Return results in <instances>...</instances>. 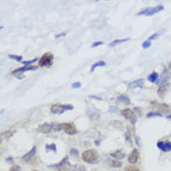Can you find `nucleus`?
I'll return each mask as SVG.
<instances>
[{
    "instance_id": "obj_38",
    "label": "nucleus",
    "mask_w": 171,
    "mask_h": 171,
    "mask_svg": "<svg viewBox=\"0 0 171 171\" xmlns=\"http://www.w3.org/2000/svg\"><path fill=\"white\" fill-rule=\"evenodd\" d=\"M90 97H92V98H95V99H97V100H101V98L96 97V96H95V95H90Z\"/></svg>"
},
{
    "instance_id": "obj_17",
    "label": "nucleus",
    "mask_w": 171,
    "mask_h": 171,
    "mask_svg": "<svg viewBox=\"0 0 171 171\" xmlns=\"http://www.w3.org/2000/svg\"><path fill=\"white\" fill-rule=\"evenodd\" d=\"M158 78H159L158 73L157 72H152L151 74H150L148 76V81L150 82H151V83H154V82H156V81L158 80Z\"/></svg>"
},
{
    "instance_id": "obj_33",
    "label": "nucleus",
    "mask_w": 171,
    "mask_h": 171,
    "mask_svg": "<svg viewBox=\"0 0 171 171\" xmlns=\"http://www.w3.org/2000/svg\"><path fill=\"white\" fill-rule=\"evenodd\" d=\"M125 137H126V142L130 145V146H132V141H131V137H130V135L128 134V133H126L125 134Z\"/></svg>"
},
{
    "instance_id": "obj_16",
    "label": "nucleus",
    "mask_w": 171,
    "mask_h": 171,
    "mask_svg": "<svg viewBox=\"0 0 171 171\" xmlns=\"http://www.w3.org/2000/svg\"><path fill=\"white\" fill-rule=\"evenodd\" d=\"M158 109H159V110H160L162 113H165V114H167V113H169V112L171 111L170 107H169L168 105H166V104H160Z\"/></svg>"
},
{
    "instance_id": "obj_19",
    "label": "nucleus",
    "mask_w": 171,
    "mask_h": 171,
    "mask_svg": "<svg viewBox=\"0 0 171 171\" xmlns=\"http://www.w3.org/2000/svg\"><path fill=\"white\" fill-rule=\"evenodd\" d=\"M128 40H130V39H116V40H113L110 44H109V46L110 47H114V46H116V45H118V44H121V43H123V42H126V41H128Z\"/></svg>"
},
{
    "instance_id": "obj_21",
    "label": "nucleus",
    "mask_w": 171,
    "mask_h": 171,
    "mask_svg": "<svg viewBox=\"0 0 171 171\" xmlns=\"http://www.w3.org/2000/svg\"><path fill=\"white\" fill-rule=\"evenodd\" d=\"M158 95L161 96V97H164L165 93H166V85H162L160 86V88L158 89Z\"/></svg>"
},
{
    "instance_id": "obj_22",
    "label": "nucleus",
    "mask_w": 171,
    "mask_h": 171,
    "mask_svg": "<svg viewBox=\"0 0 171 171\" xmlns=\"http://www.w3.org/2000/svg\"><path fill=\"white\" fill-rule=\"evenodd\" d=\"M109 164L112 166V167H121L122 166V163L118 160H111L109 162Z\"/></svg>"
},
{
    "instance_id": "obj_18",
    "label": "nucleus",
    "mask_w": 171,
    "mask_h": 171,
    "mask_svg": "<svg viewBox=\"0 0 171 171\" xmlns=\"http://www.w3.org/2000/svg\"><path fill=\"white\" fill-rule=\"evenodd\" d=\"M167 81H168V76H167V74L164 72V73H163V75L161 76V79L157 81V84H158L159 86H160V85L162 86V84H164V83L166 82Z\"/></svg>"
},
{
    "instance_id": "obj_4",
    "label": "nucleus",
    "mask_w": 171,
    "mask_h": 171,
    "mask_svg": "<svg viewBox=\"0 0 171 171\" xmlns=\"http://www.w3.org/2000/svg\"><path fill=\"white\" fill-rule=\"evenodd\" d=\"M73 106L72 105H62V104H55L51 108V111L53 114H62L66 110H72Z\"/></svg>"
},
{
    "instance_id": "obj_36",
    "label": "nucleus",
    "mask_w": 171,
    "mask_h": 171,
    "mask_svg": "<svg viewBox=\"0 0 171 171\" xmlns=\"http://www.w3.org/2000/svg\"><path fill=\"white\" fill-rule=\"evenodd\" d=\"M67 35V33L66 32H63V33H61V34H59V35H56L55 36V38H60V37H65Z\"/></svg>"
},
{
    "instance_id": "obj_20",
    "label": "nucleus",
    "mask_w": 171,
    "mask_h": 171,
    "mask_svg": "<svg viewBox=\"0 0 171 171\" xmlns=\"http://www.w3.org/2000/svg\"><path fill=\"white\" fill-rule=\"evenodd\" d=\"M105 65H106V63H105L104 61H99V62L95 63V64L92 66V67H91V72L95 71V69L96 67H105Z\"/></svg>"
},
{
    "instance_id": "obj_23",
    "label": "nucleus",
    "mask_w": 171,
    "mask_h": 171,
    "mask_svg": "<svg viewBox=\"0 0 171 171\" xmlns=\"http://www.w3.org/2000/svg\"><path fill=\"white\" fill-rule=\"evenodd\" d=\"M9 58H10V59H13V60H15V61H17V62H23V61H22V60H23V57H22L21 55L10 54V55H9Z\"/></svg>"
},
{
    "instance_id": "obj_34",
    "label": "nucleus",
    "mask_w": 171,
    "mask_h": 171,
    "mask_svg": "<svg viewBox=\"0 0 171 171\" xmlns=\"http://www.w3.org/2000/svg\"><path fill=\"white\" fill-rule=\"evenodd\" d=\"M102 44H103V41H96V42H95V43L92 44V48H95V47L100 46V45H102Z\"/></svg>"
},
{
    "instance_id": "obj_7",
    "label": "nucleus",
    "mask_w": 171,
    "mask_h": 171,
    "mask_svg": "<svg viewBox=\"0 0 171 171\" xmlns=\"http://www.w3.org/2000/svg\"><path fill=\"white\" fill-rule=\"evenodd\" d=\"M53 55L51 53H46L42 55V57L39 59V67H50L53 64Z\"/></svg>"
},
{
    "instance_id": "obj_37",
    "label": "nucleus",
    "mask_w": 171,
    "mask_h": 171,
    "mask_svg": "<svg viewBox=\"0 0 171 171\" xmlns=\"http://www.w3.org/2000/svg\"><path fill=\"white\" fill-rule=\"evenodd\" d=\"M167 72L171 75V63H170V65H169V67H168V70H167Z\"/></svg>"
},
{
    "instance_id": "obj_2",
    "label": "nucleus",
    "mask_w": 171,
    "mask_h": 171,
    "mask_svg": "<svg viewBox=\"0 0 171 171\" xmlns=\"http://www.w3.org/2000/svg\"><path fill=\"white\" fill-rule=\"evenodd\" d=\"M57 131H64L68 135H75L78 132L75 125L71 122H65V123L57 124Z\"/></svg>"
},
{
    "instance_id": "obj_40",
    "label": "nucleus",
    "mask_w": 171,
    "mask_h": 171,
    "mask_svg": "<svg viewBox=\"0 0 171 171\" xmlns=\"http://www.w3.org/2000/svg\"><path fill=\"white\" fill-rule=\"evenodd\" d=\"M166 118H168L169 120H171V114H168V115L166 116Z\"/></svg>"
},
{
    "instance_id": "obj_8",
    "label": "nucleus",
    "mask_w": 171,
    "mask_h": 171,
    "mask_svg": "<svg viewBox=\"0 0 171 171\" xmlns=\"http://www.w3.org/2000/svg\"><path fill=\"white\" fill-rule=\"evenodd\" d=\"M121 113L132 124H135L136 122V114L134 113V111L132 109H122L121 111Z\"/></svg>"
},
{
    "instance_id": "obj_35",
    "label": "nucleus",
    "mask_w": 171,
    "mask_h": 171,
    "mask_svg": "<svg viewBox=\"0 0 171 171\" xmlns=\"http://www.w3.org/2000/svg\"><path fill=\"white\" fill-rule=\"evenodd\" d=\"M21 167L19 165H13L12 168H11V171H20Z\"/></svg>"
},
{
    "instance_id": "obj_11",
    "label": "nucleus",
    "mask_w": 171,
    "mask_h": 171,
    "mask_svg": "<svg viewBox=\"0 0 171 171\" xmlns=\"http://www.w3.org/2000/svg\"><path fill=\"white\" fill-rule=\"evenodd\" d=\"M138 157H139V153H138L137 149H134V150L130 152V154H129V156H128V162H129L130 164H136V163L137 162Z\"/></svg>"
},
{
    "instance_id": "obj_32",
    "label": "nucleus",
    "mask_w": 171,
    "mask_h": 171,
    "mask_svg": "<svg viewBox=\"0 0 171 171\" xmlns=\"http://www.w3.org/2000/svg\"><path fill=\"white\" fill-rule=\"evenodd\" d=\"M71 87L72 88H74V89H77V88H81V83L79 81V82H73L72 83V85H71Z\"/></svg>"
},
{
    "instance_id": "obj_10",
    "label": "nucleus",
    "mask_w": 171,
    "mask_h": 171,
    "mask_svg": "<svg viewBox=\"0 0 171 171\" xmlns=\"http://www.w3.org/2000/svg\"><path fill=\"white\" fill-rule=\"evenodd\" d=\"M157 147L164 152H167L171 150V142H164V141H158L157 142Z\"/></svg>"
},
{
    "instance_id": "obj_31",
    "label": "nucleus",
    "mask_w": 171,
    "mask_h": 171,
    "mask_svg": "<svg viewBox=\"0 0 171 171\" xmlns=\"http://www.w3.org/2000/svg\"><path fill=\"white\" fill-rule=\"evenodd\" d=\"M37 61H38V58H35V59L30 60V61H23L22 63H23L25 66H29V65H31V64H33V63L37 62Z\"/></svg>"
},
{
    "instance_id": "obj_24",
    "label": "nucleus",
    "mask_w": 171,
    "mask_h": 171,
    "mask_svg": "<svg viewBox=\"0 0 171 171\" xmlns=\"http://www.w3.org/2000/svg\"><path fill=\"white\" fill-rule=\"evenodd\" d=\"M45 149H46V150H53V151H55L56 152V150H57V149H56V145L55 144H51V145H46L45 146Z\"/></svg>"
},
{
    "instance_id": "obj_1",
    "label": "nucleus",
    "mask_w": 171,
    "mask_h": 171,
    "mask_svg": "<svg viewBox=\"0 0 171 171\" xmlns=\"http://www.w3.org/2000/svg\"><path fill=\"white\" fill-rule=\"evenodd\" d=\"M67 157H65L59 164L49 165L50 168H56L58 171H76L77 165L72 164L68 162Z\"/></svg>"
},
{
    "instance_id": "obj_12",
    "label": "nucleus",
    "mask_w": 171,
    "mask_h": 171,
    "mask_svg": "<svg viewBox=\"0 0 171 171\" xmlns=\"http://www.w3.org/2000/svg\"><path fill=\"white\" fill-rule=\"evenodd\" d=\"M125 155L126 154H125L124 150H118L113 151V152L110 153V156L115 158L116 160H122V159H123L125 157Z\"/></svg>"
},
{
    "instance_id": "obj_41",
    "label": "nucleus",
    "mask_w": 171,
    "mask_h": 171,
    "mask_svg": "<svg viewBox=\"0 0 171 171\" xmlns=\"http://www.w3.org/2000/svg\"><path fill=\"white\" fill-rule=\"evenodd\" d=\"M34 171H38V170H34Z\"/></svg>"
},
{
    "instance_id": "obj_29",
    "label": "nucleus",
    "mask_w": 171,
    "mask_h": 171,
    "mask_svg": "<svg viewBox=\"0 0 171 171\" xmlns=\"http://www.w3.org/2000/svg\"><path fill=\"white\" fill-rule=\"evenodd\" d=\"M151 46V42H150V40H145L143 43H142V48H144V49H148V48H150Z\"/></svg>"
},
{
    "instance_id": "obj_15",
    "label": "nucleus",
    "mask_w": 171,
    "mask_h": 171,
    "mask_svg": "<svg viewBox=\"0 0 171 171\" xmlns=\"http://www.w3.org/2000/svg\"><path fill=\"white\" fill-rule=\"evenodd\" d=\"M117 100L118 102L122 103V104H124V105H129L130 104V98L126 95H120L118 97H117Z\"/></svg>"
},
{
    "instance_id": "obj_13",
    "label": "nucleus",
    "mask_w": 171,
    "mask_h": 171,
    "mask_svg": "<svg viewBox=\"0 0 171 171\" xmlns=\"http://www.w3.org/2000/svg\"><path fill=\"white\" fill-rule=\"evenodd\" d=\"M36 150H37V148H36V146H34L33 148H32V150L29 151V152H27V153H25L24 156H23V160L24 161H26V162H28V161H30V160H32L33 159V157L35 156V154H36Z\"/></svg>"
},
{
    "instance_id": "obj_26",
    "label": "nucleus",
    "mask_w": 171,
    "mask_h": 171,
    "mask_svg": "<svg viewBox=\"0 0 171 171\" xmlns=\"http://www.w3.org/2000/svg\"><path fill=\"white\" fill-rule=\"evenodd\" d=\"M69 153H70L71 156H73V157H75V158H78V157H79V151H78V150H76V149H70Z\"/></svg>"
},
{
    "instance_id": "obj_9",
    "label": "nucleus",
    "mask_w": 171,
    "mask_h": 171,
    "mask_svg": "<svg viewBox=\"0 0 171 171\" xmlns=\"http://www.w3.org/2000/svg\"><path fill=\"white\" fill-rule=\"evenodd\" d=\"M37 68H38V67H33V66H25V67H21V68L15 69V70L12 72V74H13V75H15L17 78L22 79V78H24V77H23V73H24V72H25V71H30V70H36Z\"/></svg>"
},
{
    "instance_id": "obj_28",
    "label": "nucleus",
    "mask_w": 171,
    "mask_h": 171,
    "mask_svg": "<svg viewBox=\"0 0 171 171\" xmlns=\"http://www.w3.org/2000/svg\"><path fill=\"white\" fill-rule=\"evenodd\" d=\"M13 133L14 132H11V131H6V132H4L2 135H1V137H2V139L3 138H5V137H11L12 135H13Z\"/></svg>"
},
{
    "instance_id": "obj_25",
    "label": "nucleus",
    "mask_w": 171,
    "mask_h": 171,
    "mask_svg": "<svg viewBox=\"0 0 171 171\" xmlns=\"http://www.w3.org/2000/svg\"><path fill=\"white\" fill-rule=\"evenodd\" d=\"M163 115L161 114V112H149L147 114V117L148 118H150V117H162Z\"/></svg>"
},
{
    "instance_id": "obj_30",
    "label": "nucleus",
    "mask_w": 171,
    "mask_h": 171,
    "mask_svg": "<svg viewBox=\"0 0 171 171\" xmlns=\"http://www.w3.org/2000/svg\"><path fill=\"white\" fill-rule=\"evenodd\" d=\"M124 171H139V169L134 165H128L125 167V170Z\"/></svg>"
},
{
    "instance_id": "obj_5",
    "label": "nucleus",
    "mask_w": 171,
    "mask_h": 171,
    "mask_svg": "<svg viewBox=\"0 0 171 171\" xmlns=\"http://www.w3.org/2000/svg\"><path fill=\"white\" fill-rule=\"evenodd\" d=\"M164 10V7L162 5H158L156 7H153V8H147L145 10H142L141 12H138V15L141 16V15H145V16H152L160 12H162Z\"/></svg>"
},
{
    "instance_id": "obj_3",
    "label": "nucleus",
    "mask_w": 171,
    "mask_h": 171,
    "mask_svg": "<svg viewBox=\"0 0 171 171\" xmlns=\"http://www.w3.org/2000/svg\"><path fill=\"white\" fill-rule=\"evenodd\" d=\"M82 160L86 163H89V164H93V163H95L97 161V152L94 150H85L82 152Z\"/></svg>"
},
{
    "instance_id": "obj_39",
    "label": "nucleus",
    "mask_w": 171,
    "mask_h": 171,
    "mask_svg": "<svg viewBox=\"0 0 171 171\" xmlns=\"http://www.w3.org/2000/svg\"><path fill=\"white\" fill-rule=\"evenodd\" d=\"M12 161H13V158H12V157H11V158H8V159H7V162H8V163H9V162H12Z\"/></svg>"
},
{
    "instance_id": "obj_27",
    "label": "nucleus",
    "mask_w": 171,
    "mask_h": 171,
    "mask_svg": "<svg viewBox=\"0 0 171 171\" xmlns=\"http://www.w3.org/2000/svg\"><path fill=\"white\" fill-rule=\"evenodd\" d=\"M162 35V31L161 32H156V33H154L153 35H151L150 38H149V40H154V39H156L158 37H160Z\"/></svg>"
},
{
    "instance_id": "obj_6",
    "label": "nucleus",
    "mask_w": 171,
    "mask_h": 171,
    "mask_svg": "<svg viewBox=\"0 0 171 171\" xmlns=\"http://www.w3.org/2000/svg\"><path fill=\"white\" fill-rule=\"evenodd\" d=\"M38 132L39 133H42V134H48L52 131H57V124L55 123H48L45 122L43 124H41L40 126L38 127Z\"/></svg>"
},
{
    "instance_id": "obj_14",
    "label": "nucleus",
    "mask_w": 171,
    "mask_h": 171,
    "mask_svg": "<svg viewBox=\"0 0 171 171\" xmlns=\"http://www.w3.org/2000/svg\"><path fill=\"white\" fill-rule=\"evenodd\" d=\"M143 83H144V80L143 79H138L136 81H134L132 82L129 83V88H141L143 86Z\"/></svg>"
}]
</instances>
